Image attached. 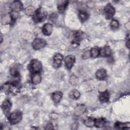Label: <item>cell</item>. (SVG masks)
<instances>
[{"instance_id":"cell-9","label":"cell","mask_w":130,"mask_h":130,"mask_svg":"<svg viewBox=\"0 0 130 130\" xmlns=\"http://www.w3.org/2000/svg\"><path fill=\"white\" fill-rule=\"evenodd\" d=\"M12 103L9 100H5L2 103V109L5 114H7L10 111L12 108Z\"/></svg>"},{"instance_id":"cell-30","label":"cell","mask_w":130,"mask_h":130,"mask_svg":"<svg viewBox=\"0 0 130 130\" xmlns=\"http://www.w3.org/2000/svg\"><path fill=\"white\" fill-rule=\"evenodd\" d=\"M89 56H90V51H87L86 52H85L83 55H82V57L84 59H87L88 58Z\"/></svg>"},{"instance_id":"cell-2","label":"cell","mask_w":130,"mask_h":130,"mask_svg":"<svg viewBox=\"0 0 130 130\" xmlns=\"http://www.w3.org/2000/svg\"><path fill=\"white\" fill-rule=\"evenodd\" d=\"M22 118V113L20 111H15L11 113L9 117L8 120L11 124H16L19 123Z\"/></svg>"},{"instance_id":"cell-19","label":"cell","mask_w":130,"mask_h":130,"mask_svg":"<svg viewBox=\"0 0 130 130\" xmlns=\"http://www.w3.org/2000/svg\"><path fill=\"white\" fill-rule=\"evenodd\" d=\"M41 76L40 73H34L31 76V82L35 85L38 84L41 82Z\"/></svg>"},{"instance_id":"cell-33","label":"cell","mask_w":130,"mask_h":130,"mask_svg":"<svg viewBox=\"0 0 130 130\" xmlns=\"http://www.w3.org/2000/svg\"><path fill=\"white\" fill-rule=\"evenodd\" d=\"M125 28H126L127 30H129V27H130V26H129V22H127V23L125 24Z\"/></svg>"},{"instance_id":"cell-10","label":"cell","mask_w":130,"mask_h":130,"mask_svg":"<svg viewBox=\"0 0 130 130\" xmlns=\"http://www.w3.org/2000/svg\"><path fill=\"white\" fill-rule=\"evenodd\" d=\"M42 30L44 35L46 36H49L52 32L53 26L50 23H46L43 25Z\"/></svg>"},{"instance_id":"cell-11","label":"cell","mask_w":130,"mask_h":130,"mask_svg":"<svg viewBox=\"0 0 130 130\" xmlns=\"http://www.w3.org/2000/svg\"><path fill=\"white\" fill-rule=\"evenodd\" d=\"M99 100L102 103H107L110 100V93L106 90L100 93L99 96Z\"/></svg>"},{"instance_id":"cell-1","label":"cell","mask_w":130,"mask_h":130,"mask_svg":"<svg viewBox=\"0 0 130 130\" xmlns=\"http://www.w3.org/2000/svg\"><path fill=\"white\" fill-rule=\"evenodd\" d=\"M47 15V12L40 7L36 10L35 14L32 16V20L36 23L43 22L45 20Z\"/></svg>"},{"instance_id":"cell-32","label":"cell","mask_w":130,"mask_h":130,"mask_svg":"<svg viewBox=\"0 0 130 130\" xmlns=\"http://www.w3.org/2000/svg\"><path fill=\"white\" fill-rule=\"evenodd\" d=\"M87 6H88V7L89 8H92L94 6V3L92 1H88L87 2V4H86Z\"/></svg>"},{"instance_id":"cell-29","label":"cell","mask_w":130,"mask_h":130,"mask_svg":"<svg viewBox=\"0 0 130 130\" xmlns=\"http://www.w3.org/2000/svg\"><path fill=\"white\" fill-rule=\"evenodd\" d=\"M57 18V14L55 13H52L50 16H49V19L51 21H52V22H54V21L56 20V18Z\"/></svg>"},{"instance_id":"cell-20","label":"cell","mask_w":130,"mask_h":130,"mask_svg":"<svg viewBox=\"0 0 130 130\" xmlns=\"http://www.w3.org/2000/svg\"><path fill=\"white\" fill-rule=\"evenodd\" d=\"M24 11L26 15L28 16H33L36 11V10L35 7L32 6H28L25 8Z\"/></svg>"},{"instance_id":"cell-26","label":"cell","mask_w":130,"mask_h":130,"mask_svg":"<svg viewBox=\"0 0 130 130\" xmlns=\"http://www.w3.org/2000/svg\"><path fill=\"white\" fill-rule=\"evenodd\" d=\"M69 81L71 84L73 85H75L77 84L78 82V79L76 76H75V75H72L70 76Z\"/></svg>"},{"instance_id":"cell-28","label":"cell","mask_w":130,"mask_h":130,"mask_svg":"<svg viewBox=\"0 0 130 130\" xmlns=\"http://www.w3.org/2000/svg\"><path fill=\"white\" fill-rule=\"evenodd\" d=\"M10 14L11 17V18H12L13 23L17 19V18H18L19 15V13H18V12H13V11H11V12L10 13Z\"/></svg>"},{"instance_id":"cell-18","label":"cell","mask_w":130,"mask_h":130,"mask_svg":"<svg viewBox=\"0 0 130 130\" xmlns=\"http://www.w3.org/2000/svg\"><path fill=\"white\" fill-rule=\"evenodd\" d=\"M106 123V120L103 117L94 118V126L96 127L101 128L103 127Z\"/></svg>"},{"instance_id":"cell-31","label":"cell","mask_w":130,"mask_h":130,"mask_svg":"<svg viewBox=\"0 0 130 130\" xmlns=\"http://www.w3.org/2000/svg\"><path fill=\"white\" fill-rule=\"evenodd\" d=\"M125 45H126V46L127 47V48L129 49V34H128L127 36L126 37Z\"/></svg>"},{"instance_id":"cell-12","label":"cell","mask_w":130,"mask_h":130,"mask_svg":"<svg viewBox=\"0 0 130 130\" xmlns=\"http://www.w3.org/2000/svg\"><path fill=\"white\" fill-rule=\"evenodd\" d=\"M112 54V50L109 46H105L100 50V54L103 57H109Z\"/></svg>"},{"instance_id":"cell-4","label":"cell","mask_w":130,"mask_h":130,"mask_svg":"<svg viewBox=\"0 0 130 130\" xmlns=\"http://www.w3.org/2000/svg\"><path fill=\"white\" fill-rule=\"evenodd\" d=\"M104 13L105 17L107 19H110L113 17L115 13V10L114 7L111 5V4H107V5L104 7Z\"/></svg>"},{"instance_id":"cell-3","label":"cell","mask_w":130,"mask_h":130,"mask_svg":"<svg viewBox=\"0 0 130 130\" xmlns=\"http://www.w3.org/2000/svg\"><path fill=\"white\" fill-rule=\"evenodd\" d=\"M29 69L32 74L40 73L42 69L41 62L37 59H32L29 63Z\"/></svg>"},{"instance_id":"cell-7","label":"cell","mask_w":130,"mask_h":130,"mask_svg":"<svg viewBox=\"0 0 130 130\" xmlns=\"http://www.w3.org/2000/svg\"><path fill=\"white\" fill-rule=\"evenodd\" d=\"M75 62V57L73 55H69L67 56L64 59V63L67 68L71 70L73 67Z\"/></svg>"},{"instance_id":"cell-34","label":"cell","mask_w":130,"mask_h":130,"mask_svg":"<svg viewBox=\"0 0 130 130\" xmlns=\"http://www.w3.org/2000/svg\"><path fill=\"white\" fill-rule=\"evenodd\" d=\"M1 43H2V42H3V36H2V34L1 35Z\"/></svg>"},{"instance_id":"cell-21","label":"cell","mask_w":130,"mask_h":130,"mask_svg":"<svg viewBox=\"0 0 130 130\" xmlns=\"http://www.w3.org/2000/svg\"><path fill=\"white\" fill-rule=\"evenodd\" d=\"M84 124L87 127H92L94 126V118L92 117H87L84 121Z\"/></svg>"},{"instance_id":"cell-13","label":"cell","mask_w":130,"mask_h":130,"mask_svg":"<svg viewBox=\"0 0 130 130\" xmlns=\"http://www.w3.org/2000/svg\"><path fill=\"white\" fill-rule=\"evenodd\" d=\"M86 110V108L84 105L81 104H78L75 108L74 113L76 115L80 116L85 112Z\"/></svg>"},{"instance_id":"cell-23","label":"cell","mask_w":130,"mask_h":130,"mask_svg":"<svg viewBox=\"0 0 130 130\" xmlns=\"http://www.w3.org/2000/svg\"><path fill=\"white\" fill-rule=\"evenodd\" d=\"M100 49H99L97 47H92L90 50V56L93 58H95L98 57L100 54Z\"/></svg>"},{"instance_id":"cell-15","label":"cell","mask_w":130,"mask_h":130,"mask_svg":"<svg viewBox=\"0 0 130 130\" xmlns=\"http://www.w3.org/2000/svg\"><path fill=\"white\" fill-rule=\"evenodd\" d=\"M62 97V93L61 91H56L53 92L51 95L52 99L55 103H59L61 100Z\"/></svg>"},{"instance_id":"cell-14","label":"cell","mask_w":130,"mask_h":130,"mask_svg":"<svg viewBox=\"0 0 130 130\" xmlns=\"http://www.w3.org/2000/svg\"><path fill=\"white\" fill-rule=\"evenodd\" d=\"M69 4L68 1H59L57 4V9L60 13H63Z\"/></svg>"},{"instance_id":"cell-8","label":"cell","mask_w":130,"mask_h":130,"mask_svg":"<svg viewBox=\"0 0 130 130\" xmlns=\"http://www.w3.org/2000/svg\"><path fill=\"white\" fill-rule=\"evenodd\" d=\"M63 59V56L60 53L55 54L53 58V65L55 68H58L61 64V61Z\"/></svg>"},{"instance_id":"cell-16","label":"cell","mask_w":130,"mask_h":130,"mask_svg":"<svg viewBox=\"0 0 130 130\" xmlns=\"http://www.w3.org/2000/svg\"><path fill=\"white\" fill-rule=\"evenodd\" d=\"M130 126V123L129 122H121L119 121H117L115 122L114 124V126L117 129H129Z\"/></svg>"},{"instance_id":"cell-6","label":"cell","mask_w":130,"mask_h":130,"mask_svg":"<svg viewBox=\"0 0 130 130\" xmlns=\"http://www.w3.org/2000/svg\"><path fill=\"white\" fill-rule=\"evenodd\" d=\"M11 11L19 13L23 9V4L20 1H14L10 5Z\"/></svg>"},{"instance_id":"cell-24","label":"cell","mask_w":130,"mask_h":130,"mask_svg":"<svg viewBox=\"0 0 130 130\" xmlns=\"http://www.w3.org/2000/svg\"><path fill=\"white\" fill-rule=\"evenodd\" d=\"M80 92L76 89L72 90L69 93L70 98L73 100L78 99L80 97Z\"/></svg>"},{"instance_id":"cell-5","label":"cell","mask_w":130,"mask_h":130,"mask_svg":"<svg viewBox=\"0 0 130 130\" xmlns=\"http://www.w3.org/2000/svg\"><path fill=\"white\" fill-rule=\"evenodd\" d=\"M46 41L42 38H36L32 43V48L36 50L43 48L46 45Z\"/></svg>"},{"instance_id":"cell-27","label":"cell","mask_w":130,"mask_h":130,"mask_svg":"<svg viewBox=\"0 0 130 130\" xmlns=\"http://www.w3.org/2000/svg\"><path fill=\"white\" fill-rule=\"evenodd\" d=\"M11 75L14 78H18L20 77V73H19V71L16 69L13 68L12 69H11Z\"/></svg>"},{"instance_id":"cell-17","label":"cell","mask_w":130,"mask_h":130,"mask_svg":"<svg viewBox=\"0 0 130 130\" xmlns=\"http://www.w3.org/2000/svg\"><path fill=\"white\" fill-rule=\"evenodd\" d=\"M107 75V71L105 69L102 68L98 70L95 72V76L99 80L104 79Z\"/></svg>"},{"instance_id":"cell-25","label":"cell","mask_w":130,"mask_h":130,"mask_svg":"<svg viewBox=\"0 0 130 130\" xmlns=\"http://www.w3.org/2000/svg\"><path fill=\"white\" fill-rule=\"evenodd\" d=\"M119 23L117 20L113 19L110 22V27L113 29H117L119 27Z\"/></svg>"},{"instance_id":"cell-22","label":"cell","mask_w":130,"mask_h":130,"mask_svg":"<svg viewBox=\"0 0 130 130\" xmlns=\"http://www.w3.org/2000/svg\"><path fill=\"white\" fill-rule=\"evenodd\" d=\"M79 17L81 21H85L88 19L89 14L86 11L84 10H81L79 13Z\"/></svg>"}]
</instances>
